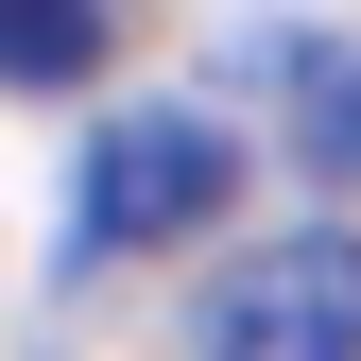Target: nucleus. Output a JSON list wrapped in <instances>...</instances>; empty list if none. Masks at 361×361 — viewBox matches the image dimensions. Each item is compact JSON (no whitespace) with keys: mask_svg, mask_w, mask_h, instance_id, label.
Returning <instances> with one entry per match:
<instances>
[{"mask_svg":"<svg viewBox=\"0 0 361 361\" xmlns=\"http://www.w3.org/2000/svg\"><path fill=\"white\" fill-rule=\"evenodd\" d=\"M224 190H241V138L207 104H138L86 138V258H155V241H207Z\"/></svg>","mask_w":361,"mask_h":361,"instance_id":"obj_1","label":"nucleus"},{"mask_svg":"<svg viewBox=\"0 0 361 361\" xmlns=\"http://www.w3.org/2000/svg\"><path fill=\"white\" fill-rule=\"evenodd\" d=\"M104 69V0H0V86H86Z\"/></svg>","mask_w":361,"mask_h":361,"instance_id":"obj_3","label":"nucleus"},{"mask_svg":"<svg viewBox=\"0 0 361 361\" xmlns=\"http://www.w3.org/2000/svg\"><path fill=\"white\" fill-rule=\"evenodd\" d=\"M310 172H361V69L310 86Z\"/></svg>","mask_w":361,"mask_h":361,"instance_id":"obj_4","label":"nucleus"},{"mask_svg":"<svg viewBox=\"0 0 361 361\" xmlns=\"http://www.w3.org/2000/svg\"><path fill=\"white\" fill-rule=\"evenodd\" d=\"M207 361H361V224H293L207 293Z\"/></svg>","mask_w":361,"mask_h":361,"instance_id":"obj_2","label":"nucleus"}]
</instances>
